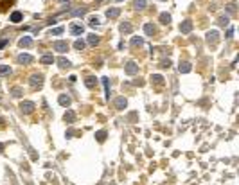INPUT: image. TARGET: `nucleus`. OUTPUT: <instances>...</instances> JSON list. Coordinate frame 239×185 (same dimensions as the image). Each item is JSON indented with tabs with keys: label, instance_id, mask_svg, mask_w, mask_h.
Masks as SVG:
<instances>
[{
	"label": "nucleus",
	"instance_id": "f257e3e1",
	"mask_svg": "<svg viewBox=\"0 0 239 185\" xmlns=\"http://www.w3.org/2000/svg\"><path fill=\"white\" fill-rule=\"evenodd\" d=\"M31 86H34V88H36V86H42L43 85V76H42V74H34V76H31Z\"/></svg>",
	"mask_w": 239,
	"mask_h": 185
},
{
	"label": "nucleus",
	"instance_id": "f03ea898",
	"mask_svg": "<svg viewBox=\"0 0 239 185\" xmlns=\"http://www.w3.org/2000/svg\"><path fill=\"white\" fill-rule=\"evenodd\" d=\"M32 59H34V58L31 56V54H20V56L16 58V61L20 65H29V63H32Z\"/></svg>",
	"mask_w": 239,
	"mask_h": 185
},
{
	"label": "nucleus",
	"instance_id": "7ed1b4c3",
	"mask_svg": "<svg viewBox=\"0 0 239 185\" xmlns=\"http://www.w3.org/2000/svg\"><path fill=\"white\" fill-rule=\"evenodd\" d=\"M20 110H22V113H31L32 110H34V102H31V101H25L20 104Z\"/></svg>",
	"mask_w": 239,
	"mask_h": 185
},
{
	"label": "nucleus",
	"instance_id": "20e7f679",
	"mask_svg": "<svg viewBox=\"0 0 239 185\" xmlns=\"http://www.w3.org/2000/svg\"><path fill=\"white\" fill-rule=\"evenodd\" d=\"M126 74H130V76H133V74H137L138 72V65L137 63H133V61H130V63H126Z\"/></svg>",
	"mask_w": 239,
	"mask_h": 185
},
{
	"label": "nucleus",
	"instance_id": "39448f33",
	"mask_svg": "<svg viewBox=\"0 0 239 185\" xmlns=\"http://www.w3.org/2000/svg\"><path fill=\"white\" fill-rule=\"evenodd\" d=\"M54 50H58V52H67L68 50V43L67 42H54Z\"/></svg>",
	"mask_w": 239,
	"mask_h": 185
},
{
	"label": "nucleus",
	"instance_id": "423d86ee",
	"mask_svg": "<svg viewBox=\"0 0 239 185\" xmlns=\"http://www.w3.org/2000/svg\"><path fill=\"white\" fill-rule=\"evenodd\" d=\"M70 32H72L74 36H79V34L85 32V27H83V25H77V23H72V25H70Z\"/></svg>",
	"mask_w": 239,
	"mask_h": 185
},
{
	"label": "nucleus",
	"instance_id": "0eeeda50",
	"mask_svg": "<svg viewBox=\"0 0 239 185\" xmlns=\"http://www.w3.org/2000/svg\"><path fill=\"white\" fill-rule=\"evenodd\" d=\"M119 14H121V9H119V7H112V9L106 11V16H108V18H117Z\"/></svg>",
	"mask_w": 239,
	"mask_h": 185
},
{
	"label": "nucleus",
	"instance_id": "6e6552de",
	"mask_svg": "<svg viewBox=\"0 0 239 185\" xmlns=\"http://www.w3.org/2000/svg\"><path fill=\"white\" fill-rule=\"evenodd\" d=\"M18 45H20V47H31V45H32V38H31V36H23L22 40L18 42Z\"/></svg>",
	"mask_w": 239,
	"mask_h": 185
},
{
	"label": "nucleus",
	"instance_id": "1a4fd4ad",
	"mask_svg": "<svg viewBox=\"0 0 239 185\" xmlns=\"http://www.w3.org/2000/svg\"><path fill=\"white\" fill-rule=\"evenodd\" d=\"M191 29H192V22H189V20H185L180 25V31H182V32H191Z\"/></svg>",
	"mask_w": 239,
	"mask_h": 185
},
{
	"label": "nucleus",
	"instance_id": "9d476101",
	"mask_svg": "<svg viewBox=\"0 0 239 185\" xmlns=\"http://www.w3.org/2000/svg\"><path fill=\"white\" fill-rule=\"evenodd\" d=\"M126 104H128V102H126V99H124V97H119V99L115 101V108H117V110H124V108H126Z\"/></svg>",
	"mask_w": 239,
	"mask_h": 185
},
{
	"label": "nucleus",
	"instance_id": "9b49d317",
	"mask_svg": "<svg viewBox=\"0 0 239 185\" xmlns=\"http://www.w3.org/2000/svg\"><path fill=\"white\" fill-rule=\"evenodd\" d=\"M119 29H121V32H126V34H128V32H131V29L133 27H131L130 22H124V23H121V27Z\"/></svg>",
	"mask_w": 239,
	"mask_h": 185
},
{
	"label": "nucleus",
	"instance_id": "f8f14e48",
	"mask_svg": "<svg viewBox=\"0 0 239 185\" xmlns=\"http://www.w3.org/2000/svg\"><path fill=\"white\" fill-rule=\"evenodd\" d=\"M207 40H209V43H212V45H214V43L217 42V32H216V31L209 32V34H207Z\"/></svg>",
	"mask_w": 239,
	"mask_h": 185
},
{
	"label": "nucleus",
	"instance_id": "ddd939ff",
	"mask_svg": "<svg viewBox=\"0 0 239 185\" xmlns=\"http://www.w3.org/2000/svg\"><path fill=\"white\" fill-rule=\"evenodd\" d=\"M59 104L61 106H68L70 104V97L68 95H59Z\"/></svg>",
	"mask_w": 239,
	"mask_h": 185
},
{
	"label": "nucleus",
	"instance_id": "4468645a",
	"mask_svg": "<svg viewBox=\"0 0 239 185\" xmlns=\"http://www.w3.org/2000/svg\"><path fill=\"white\" fill-rule=\"evenodd\" d=\"M58 63H59V67H61V68H68V67H70V61H68V59H65V58H59L58 59Z\"/></svg>",
	"mask_w": 239,
	"mask_h": 185
},
{
	"label": "nucleus",
	"instance_id": "2eb2a0df",
	"mask_svg": "<svg viewBox=\"0 0 239 185\" xmlns=\"http://www.w3.org/2000/svg\"><path fill=\"white\" fill-rule=\"evenodd\" d=\"M11 74V68L7 65H0V76H9Z\"/></svg>",
	"mask_w": 239,
	"mask_h": 185
},
{
	"label": "nucleus",
	"instance_id": "dca6fc26",
	"mask_svg": "<svg viewBox=\"0 0 239 185\" xmlns=\"http://www.w3.org/2000/svg\"><path fill=\"white\" fill-rule=\"evenodd\" d=\"M11 22H22V13H20V11H15V13L11 14Z\"/></svg>",
	"mask_w": 239,
	"mask_h": 185
},
{
	"label": "nucleus",
	"instance_id": "f3484780",
	"mask_svg": "<svg viewBox=\"0 0 239 185\" xmlns=\"http://www.w3.org/2000/svg\"><path fill=\"white\" fill-rule=\"evenodd\" d=\"M88 43H90V45H97V43H99V36L88 34Z\"/></svg>",
	"mask_w": 239,
	"mask_h": 185
},
{
	"label": "nucleus",
	"instance_id": "a211bd4d",
	"mask_svg": "<svg viewBox=\"0 0 239 185\" xmlns=\"http://www.w3.org/2000/svg\"><path fill=\"white\" fill-rule=\"evenodd\" d=\"M133 7H135V9H144L146 0H135V2H133Z\"/></svg>",
	"mask_w": 239,
	"mask_h": 185
},
{
	"label": "nucleus",
	"instance_id": "6ab92c4d",
	"mask_svg": "<svg viewBox=\"0 0 239 185\" xmlns=\"http://www.w3.org/2000/svg\"><path fill=\"white\" fill-rule=\"evenodd\" d=\"M144 31H146V34H147V36H153V32H155V27H153L151 23H146V25H144Z\"/></svg>",
	"mask_w": 239,
	"mask_h": 185
},
{
	"label": "nucleus",
	"instance_id": "aec40b11",
	"mask_svg": "<svg viewBox=\"0 0 239 185\" xmlns=\"http://www.w3.org/2000/svg\"><path fill=\"white\" fill-rule=\"evenodd\" d=\"M74 49H76V50H83V49H85V42H83V40H76Z\"/></svg>",
	"mask_w": 239,
	"mask_h": 185
},
{
	"label": "nucleus",
	"instance_id": "412c9836",
	"mask_svg": "<svg viewBox=\"0 0 239 185\" xmlns=\"http://www.w3.org/2000/svg\"><path fill=\"white\" fill-rule=\"evenodd\" d=\"M160 22H162V23H166V25H167V23L171 22V16H169L167 13H162V14H160Z\"/></svg>",
	"mask_w": 239,
	"mask_h": 185
},
{
	"label": "nucleus",
	"instance_id": "4be33fe9",
	"mask_svg": "<svg viewBox=\"0 0 239 185\" xmlns=\"http://www.w3.org/2000/svg\"><path fill=\"white\" fill-rule=\"evenodd\" d=\"M180 72H183V74L191 72V63H182L180 65Z\"/></svg>",
	"mask_w": 239,
	"mask_h": 185
},
{
	"label": "nucleus",
	"instance_id": "5701e85b",
	"mask_svg": "<svg viewBox=\"0 0 239 185\" xmlns=\"http://www.w3.org/2000/svg\"><path fill=\"white\" fill-rule=\"evenodd\" d=\"M95 83H97V81H95V78H87V81H85V85H87L88 88H94Z\"/></svg>",
	"mask_w": 239,
	"mask_h": 185
},
{
	"label": "nucleus",
	"instance_id": "b1692460",
	"mask_svg": "<svg viewBox=\"0 0 239 185\" xmlns=\"http://www.w3.org/2000/svg\"><path fill=\"white\" fill-rule=\"evenodd\" d=\"M85 13H87V9H85V7H81V9H74V11H72L74 16H83Z\"/></svg>",
	"mask_w": 239,
	"mask_h": 185
},
{
	"label": "nucleus",
	"instance_id": "393cba45",
	"mask_svg": "<svg viewBox=\"0 0 239 185\" xmlns=\"http://www.w3.org/2000/svg\"><path fill=\"white\" fill-rule=\"evenodd\" d=\"M42 63L51 65V63H54V58H52V56H43V58H42Z\"/></svg>",
	"mask_w": 239,
	"mask_h": 185
},
{
	"label": "nucleus",
	"instance_id": "a878e982",
	"mask_svg": "<svg viewBox=\"0 0 239 185\" xmlns=\"http://www.w3.org/2000/svg\"><path fill=\"white\" fill-rule=\"evenodd\" d=\"M95 137H97V140H99V142H104V138H106V131H99Z\"/></svg>",
	"mask_w": 239,
	"mask_h": 185
},
{
	"label": "nucleus",
	"instance_id": "bb28decb",
	"mask_svg": "<svg viewBox=\"0 0 239 185\" xmlns=\"http://www.w3.org/2000/svg\"><path fill=\"white\" fill-rule=\"evenodd\" d=\"M65 121L67 122H74V112H67V113H65Z\"/></svg>",
	"mask_w": 239,
	"mask_h": 185
},
{
	"label": "nucleus",
	"instance_id": "cd10ccee",
	"mask_svg": "<svg viewBox=\"0 0 239 185\" xmlns=\"http://www.w3.org/2000/svg\"><path fill=\"white\" fill-rule=\"evenodd\" d=\"M11 93H13V97H20V95H22V90H20V88H13Z\"/></svg>",
	"mask_w": 239,
	"mask_h": 185
},
{
	"label": "nucleus",
	"instance_id": "c85d7f7f",
	"mask_svg": "<svg viewBox=\"0 0 239 185\" xmlns=\"http://www.w3.org/2000/svg\"><path fill=\"white\" fill-rule=\"evenodd\" d=\"M131 45H135V47H137V45H142V38H133V40H131Z\"/></svg>",
	"mask_w": 239,
	"mask_h": 185
},
{
	"label": "nucleus",
	"instance_id": "c756f323",
	"mask_svg": "<svg viewBox=\"0 0 239 185\" xmlns=\"http://www.w3.org/2000/svg\"><path fill=\"white\" fill-rule=\"evenodd\" d=\"M90 25H92V27H97V25H99V18H90Z\"/></svg>",
	"mask_w": 239,
	"mask_h": 185
},
{
	"label": "nucleus",
	"instance_id": "7c9ffc66",
	"mask_svg": "<svg viewBox=\"0 0 239 185\" xmlns=\"http://www.w3.org/2000/svg\"><path fill=\"white\" fill-rule=\"evenodd\" d=\"M63 32V27H58V29H52L51 31V34H61Z\"/></svg>",
	"mask_w": 239,
	"mask_h": 185
},
{
	"label": "nucleus",
	"instance_id": "2f4dec72",
	"mask_svg": "<svg viewBox=\"0 0 239 185\" xmlns=\"http://www.w3.org/2000/svg\"><path fill=\"white\" fill-rule=\"evenodd\" d=\"M153 81H155V83H158V85H160V83H162V76H153Z\"/></svg>",
	"mask_w": 239,
	"mask_h": 185
},
{
	"label": "nucleus",
	"instance_id": "473e14b6",
	"mask_svg": "<svg viewBox=\"0 0 239 185\" xmlns=\"http://www.w3.org/2000/svg\"><path fill=\"white\" fill-rule=\"evenodd\" d=\"M219 23H221V25H227V23H228V18H221V20H219Z\"/></svg>",
	"mask_w": 239,
	"mask_h": 185
},
{
	"label": "nucleus",
	"instance_id": "72a5a7b5",
	"mask_svg": "<svg viewBox=\"0 0 239 185\" xmlns=\"http://www.w3.org/2000/svg\"><path fill=\"white\" fill-rule=\"evenodd\" d=\"M0 151H4V144H0Z\"/></svg>",
	"mask_w": 239,
	"mask_h": 185
},
{
	"label": "nucleus",
	"instance_id": "f704fd0d",
	"mask_svg": "<svg viewBox=\"0 0 239 185\" xmlns=\"http://www.w3.org/2000/svg\"><path fill=\"white\" fill-rule=\"evenodd\" d=\"M115 2H122V0H115Z\"/></svg>",
	"mask_w": 239,
	"mask_h": 185
},
{
	"label": "nucleus",
	"instance_id": "c9c22d12",
	"mask_svg": "<svg viewBox=\"0 0 239 185\" xmlns=\"http://www.w3.org/2000/svg\"><path fill=\"white\" fill-rule=\"evenodd\" d=\"M59 2H65V0H59Z\"/></svg>",
	"mask_w": 239,
	"mask_h": 185
}]
</instances>
